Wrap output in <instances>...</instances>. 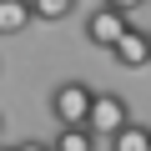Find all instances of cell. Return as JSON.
<instances>
[{
  "label": "cell",
  "instance_id": "obj_3",
  "mask_svg": "<svg viewBox=\"0 0 151 151\" xmlns=\"http://www.w3.org/2000/svg\"><path fill=\"white\" fill-rule=\"evenodd\" d=\"M111 55H116V65H126V70H146V65H151V35L136 30V25H126L121 40L111 45Z\"/></svg>",
  "mask_w": 151,
  "mask_h": 151
},
{
  "label": "cell",
  "instance_id": "obj_7",
  "mask_svg": "<svg viewBox=\"0 0 151 151\" xmlns=\"http://www.w3.org/2000/svg\"><path fill=\"white\" fill-rule=\"evenodd\" d=\"M111 151H151V126L131 121L126 131H116V136H111Z\"/></svg>",
  "mask_w": 151,
  "mask_h": 151
},
{
  "label": "cell",
  "instance_id": "obj_8",
  "mask_svg": "<svg viewBox=\"0 0 151 151\" xmlns=\"http://www.w3.org/2000/svg\"><path fill=\"white\" fill-rule=\"evenodd\" d=\"M76 10V0H30V15L35 20H65Z\"/></svg>",
  "mask_w": 151,
  "mask_h": 151
},
{
  "label": "cell",
  "instance_id": "obj_9",
  "mask_svg": "<svg viewBox=\"0 0 151 151\" xmlns=\"http://www.w3.org/2000/svg\"><path fill=\"white\" fill-rule=\"evenodd\" d=\"M106 5H111V10H121V15H126V20H131V15H136V10H141V5H146V0H106Z\"/></svg>",
  "mask_w": 151,
  "mask_h": 151
},
{
  "label": "cell",
  "instance_id": "obj_2",
  "mask_svg": "<svg viewBox=\"0 0 151 151\" xmlns=\"http://www.w3.org/2000/svg\"><path fill=\"white\" fill-rule=\"evenodd\" d=\"M91 101H96V91H91L86 81H60V86L50 91V116H55L60 126H86Z\"/></svg>",
  "mask_w": 151,
  "mask_h": 151
},
{
  "label": "cell",
  "instance_id": "obj_12",
  "mask_svg": "<svg viewBox=\"0 0 151 151\" xmlns=\"http://www.w3.org/2000/svg\"><path fill=\"white\" fill-rule=\"evenodd\" d=\"M146 35H151V30H146Z\"/></svg>",
  "mask_w": 151,
  "mask_h": 151
},
{
  "label": "cell",
  "instance_id": "obj_1",
  "mask_svg": "<svg viewBox=\"0 0 151 151\" xmlns=\"http://www.w3.org/2000/svg\"><path fill=\"white\" fill-rule=\"evenodd\" d=\"M126 126H131V106H126V96H121V91H96L91 116H86V131H91L96 141H111V136L126 131Z\"/></svg>",
  "mask_w": 151,
  "mask_h": 151
},
{
  "label": "cell",
  "instance_id": "obj_11",
  "mask_svg": "<svg viewBox=\"0 0 151 151\" xmlns=\"http://www.w3.org/2000/svg\"><path fill=\"white\" fill-rule=\"evenodd\" d=\"M0 151H10V146H0Z\"/></svg>",
  "mask_w": 151,
  "mask_h": 151
},
{
  "label": "cell",
  "instance_id": "obj_6",
  "mask_svg": "<svg viewBox=\"0 0 151 151\" xmlns=\"http://www.w3.org/2000/svg\"><path fill=\"white\" fill-rule=\"evenodd\" d=\"M50 151H96V136L86 126H60L55 141H50Z\"/></svg>",
  "mask_w": 151,
  "mask_h": 151
},
{
  "label": "cell",
  "instance_id": "obj_5",
  "mask_svg": "<svg viewBox=\"0 0 151 151\" xmlns=\"http://www.w3.org/2000/svg\"><path fill=\"white\" fill-rule=\"evenodd\" d=\"M30 20V0H0V35H20Z\"/></svg>",
  "mask_w": 151,
  "mask_h": 151
},
{
  "label": "cell",
  "instance_id": "obj_4",
  "mask_svg": "<svg viewBox=\"0 0 151 151\" xmlns=\"http://www.w3.org/2000/svg\"><path fill=\"white\" fill-rule=\"evenodd\" d=\"M126 25H131V20H126L121 10L101 5V10H91V20H86V40H91V45H106V50H111V45L121 40V30H126Z\"/></svg>",
  "mask_w": 151,
  "mask_h": 151
},
{
  "label": "cell",
  "instance_id": "obj_10",
  "mask_svg": "<svg viewBox=\"0 0 151 151\" xmlns=\"http://www.w3.org/2000/svg\"><path fill=\"white\" fill-rule=\"evenodd\" d=\"M10 151H50V141H15Z\"/></svg>",
  "mask_w": 151,
  "mask_h": 151
}]
</instances>
